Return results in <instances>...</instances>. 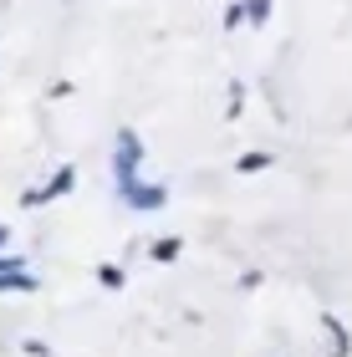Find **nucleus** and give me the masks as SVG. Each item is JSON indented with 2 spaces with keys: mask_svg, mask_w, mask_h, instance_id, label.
Returning a JSON list of instances; mask_svg holds the SVG:
<instances>
[]
</instances>
